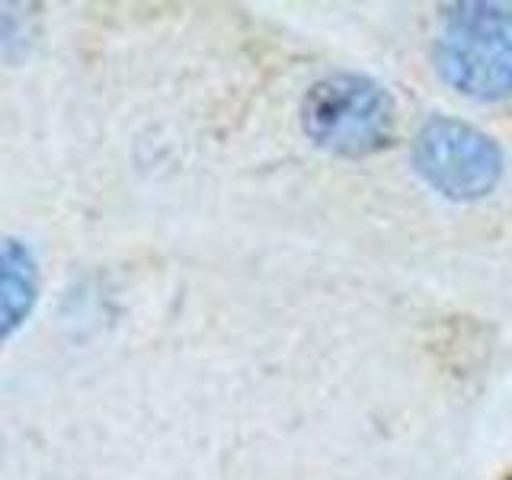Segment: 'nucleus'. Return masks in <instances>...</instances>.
Instances as JSON below:
<instances>
[{
	"mask_svg": "<svg viewBox=\"0 0 512 480\" xmlns=\"http://www.w3.org/2000/svg\"><path fill=\"white\" fill-rule=\"evenodd\" d=\"M301 125L317 148L336 157H372L391 148L397 135L394 100L362 74L317 80L301 103Z\"/></svg>",
	"mask_w": 512,
	"mask_h": 480,
	"instance_id": "f257e3e1",
	"label": "nucleus"
},
{
	"mask_svg": "<svg viewBox=\"0 0 512 480\" xmlns=\"http://www.w3.org/2000/svg\"><path fill=\"white\" fill-rule=\"evenodd\" d=\"M436 61L439 74L471 100L512 96V10L503 4H448Z\"/></svg>",
	"mask_w": 512,
	"mask_h": 480,
	"instance_id": "f03ea898",
	"label": "nucleus"
},
{
	"mask_svg": "<svg viewBox=\"0 0 512 480\" xmlns=\"http://www.w3.org/2000/svg\"><path fill=\"white\" fill-rule=\"evenodd\" d=\"M413 164L423 180L445 199L474 202L496 189L503 176V151L480 128L436 116L413 141Z\"/></svg>",
	"mask_w": 512,
	"mask_h": 480,
	"instance_id": "7ed1b4c3",
	"label": "nucleus"
},
{
	"mask_svg": "<svg viewBox=\"0 0 512 480\" xmlns=\"http://www.w3.org/2000/svg\"><path fill=\"white\" fill-rule=\"evenodd\" d=\"M42 272L32 247L20 237H0V346L20 330L39 304Z\"/></svg>",
	"mask_w": 512,
	"mask_h": 480,
	"instance_id": "20e7f679",
	"label": "nucleus"
}]
</instances>
